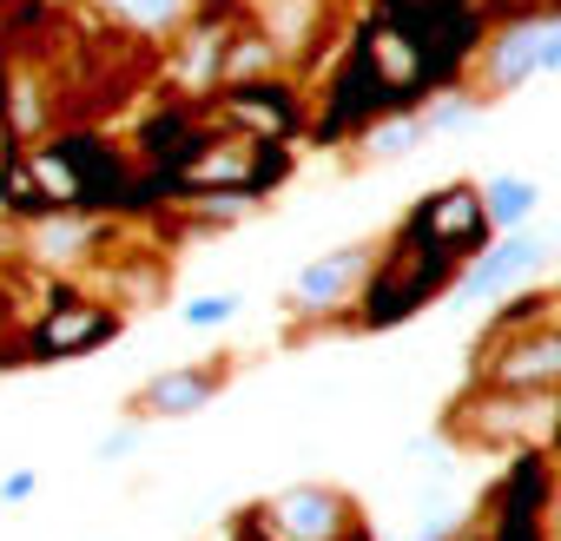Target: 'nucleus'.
<instances>
[{"label":"nucleus","mask_w":561,"mask_h":541,"mask_svg":"<svg viewBox=\"0 0 561 541\" xmlns=\"http://www.w3.org/2000/svg\"><path fill=\"white\" fill-rule=\"evenodd\" d=\"M139 442H146V423H139V416H126L119 429H106V436H100V449H93V456H100V462H126V456H139Z\"/></svg>","instance_id":"obj_19"},{"label":"nucleus","mask_w":561,"mask_h":541,"mask_svg":"<svg viewBox=\"0 0 561 541\" xmlns=\"http://www.w3.org/2000/svg\"><path fill=\"white\" fill-rule=\"evenodd\" d=\"M476 205H482L489 231H522V225H535L541 185H535L528 172H495V179H482V185H476Z\"/></svg>","instance_id":"obj_12"},{"label":"nucleus","mask_w":561,"mask_h":541,"mask_svg":"<svg viewBox=\"0 0 561 541\" xmlns=\"http://www.w3.org/2000/svg\"><path fill=\"white\" fill-rule=\"evenodd\" d=\"M34 495H41V475L34 469H8V475H0V508H21Z\"/></svg>","instance_id":"obj_20"},{"label":"nucleus","mask_w":561,"mask_h":541,"mask_svg":"<svg viewBox=\"0 0 561 541\" xmlns=\"http://www.w3.org/2000/svg\"><path fill=\"white\" fill-rule=\"evenodd\" d=\"M271 172H277V159H271V139H257V133L211 139V146H198L185 159L192 192H257Z\"/></svg>","instance_id":"obj_7"},{"label":"nucleus","mask_w":561,"mask_h":541,"mask_svg":"<svg viewBox=\"0 0 561 541\" xmlns=\"http://www.w3.org/2000/svg\"><path fill=\"white\" fill-rule=\"evenodd\" d=\"M541 257H548V238H541L535 225H522V231H495V244H482V251L462 264L456 298H462V304H495V298H508L515 285L535 278Z\"/></svg>","instance_id":"obj_4"},{"label":"nucleus","mask_w":561,"mask_h":541,"mask_svg":"<svg viewBox=\"0 0 561 541\" xmlns=\"http://www.w3.org/2000/svg\"><path fill=\"white\" fill-rule=\"evenodd\" d=\"M541 528H548V541H561V482H554V495H548V508H541Z\"/></svg>","instance_id":"obj_21"},{"label":"nucleus","mask_w":561,"mask_h":541,"mask_svg":"<svg viewBox=\"0 0 561 541\" xmlns=\"http://www.w3.org/2000/svg\"><path fill=\"white\" fill-rule=\"evenodd\" d=\"M383 238H351V244H331L324 257H311L298 270V285H291V318H324V311H344L351 298H364V285L383 270Z\"/></svg>","instance_id":"obj_3"},{"label":"nucleus","mask_w":561,"mask_h":541,"mask_svg":"<svg viewBox=\"0 0 561 541\" xmlns=\"http://www.w3.org/2000/svg\"><path fill=\"white\" fill-rule=\"evenodd\" d=\"M93 8L126 34V41H146V47H165V41H179L192 21H198V8L205 0H93Z\"/></svg>","instance_id":"obj_11"},{"label":"nucleus","mask_w":561,"mask_h":541,"mask_svg":"<svg viewBox=\"0 0 561 541\" xmlns=\"http://www.w3.org/2000/svg\"><path fill=\"white\" fill-rule=\"evenodd\" d=\"M244 541H364V508L337 488H277L244 515Z\"/></svg>","instance_id":"obj_1"},{"label":"nucleus","mask_w":561,"mask_h":541,"mask_svg":"<svg viewBox=\"0 0 561 541\" xmlns=\"http://www.w3.org/2000/svg\"><path fill=\"white\" fill-rule=\"evenodd\" d=\"M291 60L277 54V41L264 34V27H231V47H225V87H264V80H277Z\"/></svg>","instance_id":"obj_13"},{"label":"nucleus","mask_w":561,"mask_h":541,"mask_svg":"<svg viewBox=\"0 0 561 541\" xmlns=\"http://www.w3.org/2000/svg\"><path fill=\"white\" fill-rule=\"evenodd\" d=\"M554 416H561L554 390H489V383H482V396H476V403H462V429H469L476 442L548 436V429H554Z\"/></svg>","instance_id":"obj_6"},{"label":"nucleus","mask_w":561,"mask_h":541,"mask_svg":"<svg viewBox=\"0 0 561 541\" xmlns=\"http://www.w3.org/2000/svg\"><path fill=\"white\" fill-rule=\"evenodd\" d=\"M482 383L489 390H561V324L515 318L482 344Z\"/></svg>","instance_id":"obj_2"},{"label":"nucleus","mask_w":561,"mask_h":541,"mask_svg":"<svg viewBox=\"0 0 561 541\" xmlns=\"http://www.w3.org/2000/svg\"><path fill=\"white\" fill-rule=\"evenodd\" d=\"M423 146H430L423 113H390V119H377V126L357 139V159H364V165H397V159H410V152H423Z\"/></svg>","instance_id":"obj_15"},{"label":"nucleus","mask_w":561,"mask_h":541,"mask_svg":"<svg viewBox=\"0 0 561 541\" xmlns=\"http://www.w3.org/2000/svg\"><path fill=\"white\" fill-rule=\"evenodd\" d=\"M257 211V192H198L192 198V225H238Z\"/></svg>","instance_id":"obj_17"},{"label":"nucleus","mask_w":561,"mask_h":541,"mask_svg":"<svg viewBox=\"0 0 561 541\" xmlns=\"http://www.w3.org/2000/svg\"><path fill=\"white\" fill-rule=\"evenodd\" d=\"M548 21H554V8H548V14H522V21H508V27L489 34V47H482V80H476L482 100H495V93H522L528 80H541V41H548Z\"/></svg>","instance_id":"obj_5"},{"label":"nucleus","mask_w":561,"mask_h":541,"mask_svg":"<svg viewBox=\"0 0 561 541\" xmlns=\"http://www.w3.org/2000/svg\"><path fill=\"white\" fill-rule=\"evenodd\" d=\"M113 331H119V318H113V311H100V304H60V311L41 324V350H47V357H67V350L106 344Z\"/></svg>","instance_id":"obj_14"},{"label":"nucleus","mask_w":561,"mask_h":541,"mask_svg":"<svg viewBox=\"0 0 561 541\" xmlns=\"http://www.w3.org/2000/svg\"><path fill=\"white\" fill-rule=\"evenodd\" d=\"M218 390H225V370H218V364H179V370L146 377V383L133 390L126 416H139V423H179V416L205 410Z\"/></svg>","instance_id":"obj_9"},{"label":"nucleus","mask_w":561,"mask_h":541,"mask_svg":"<svg viewBox=\"0 0 561 541\" xmlns=\"http://www.w3.org/2000/svg\"><path fill=\"white\" fill-rule=\"evenodd\" d=\"M231 27H238V21L205 14V8H198V21H192L179 41H165V73H172V87H179V93L205 100V93H218V87H225V47H231Z\"/></svg>","instance_id":"obj_8"},{"label":"nucleus","mask_w":561,"mask_h":541,"mask_svg":"<svg viewBox=\"0 0 561 541\" xmlns=\"http://www.w3.org/2000/svg\"><path fill=\"white\" fill-rule=\"evenodd\" d=\"M231 311H238L231 291H198L179 318H185V331H218V324H231Z\"/></svg>","instance_id":"obj_18"},{"label":"nucleus","mask_w":561,"mask_h":541,"mask_svg":"<svg viewBox=\"0 0 561 541\" xmlns=\"http://www.w3.org/2000/svg\"><path fill=\"white\" fill-rule=\"evenodd\" d=\"M93 251H100V225L80 218V211H67V205H47V211L27 225V257L47 264V270H73V264H87Z\"/></svg>","instance_id":"obj_10"},{"label":"nucleus","mask_w":561,"mask_h":541,"mask_svg":"<svg viewBox=\"0 0 561 541\" xmlns=\"http://www.w3.org/2000/svg\"><path fill=\"white\" fill-rule=\"evenodd\" d=\"M482 113H489L482 93H443V100L423 106V133H430V139H443V133H469Z\"/></svg>","instance_id":"obj_16"},{"label":"nucleus","mask_w":561,"mask_h":541,"mask_svg":"<svg viewBox=\"0 0 561 541\" xmlns=\"http://www.w3.org/2000/svg\"><path fill=\"white\" fill-rule=\"evenodd\" d=\"M410 541H416V534H410Z\"/></svg>","instance_id":"obj_22"}]
</instances>
